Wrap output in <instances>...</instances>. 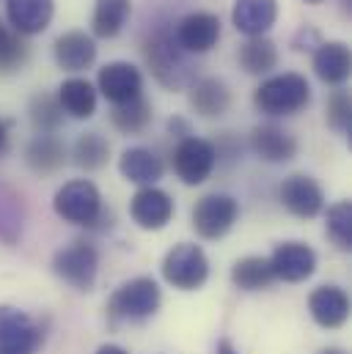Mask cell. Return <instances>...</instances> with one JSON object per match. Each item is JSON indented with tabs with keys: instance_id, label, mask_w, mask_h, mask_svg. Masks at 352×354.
<instances>
[{
	"instance_id": "cell-5",
	"label": "cell",
	"mask_w": 352,
	"mask_h": 354,
	"mask_svg": "<svg viewBox=\"0 0 352 354\" xmlns=\"http://www.w3.org/2000/svg\"><path fill=\"white\" fill-rule=\"evenodd\" d=\"M44 344V327L25 310L0 305V354H36Z\"/></svg>"
},
{
	"instance_id": "cell-27",
	"label": "cell",
	"mask_w": 352,
	"mask_h": 354,
	"mask_svg": "<svg viewBox=\"0 0 352 354\" xmlns=\"http://www.w3.org/2000/svg\"><path fill=\"white\" fill-rule=\"evenodd\" d=\"M240 66L248 75H267L278 66V47L267 36H254L240 47Z\"/></svg>"
},
{
	"instance_id": "cell-30",
	"label": "cell",
	"mask_w": 352,
	"mask_h": 354,
	"mask_svg": "<svg viewBox=\"0 0 352 354\" xmlns=\"http://www.w3.org/2000/svg\"><path fill=\"white\" fill-rule=\"evenodd\" d=\"M28 113H30V124L36 127L39 135L55 132V129L61 127V121H64L61 102H58V96H53V93H36V96L30 99Z\"/></svg>"
},
{
	"instance_id": "cell-6",
	"label": "cell",
	"mask_w": 352,
	"mask_h": 354,
	"mask_svg": "<svg viewBox=\"0 0 352 354\" xmlns=\"http://www.w3.org/2000/svg\"><path fill=\"white\" fill-rule=\"evenodd\" d=\"M163 277L179 288V291H195L206 283L209 277V261L206 253L193 245V242H182L174 250H168L166 261H163Z\"/></svg>"
},
{
	"instance_id": "cell-2",
	"label": "cell",
	"mask_w": 352,
	"mask_h": 354,
	"mask_svg": "<svg viewBox=\"0 0 352 354\" xmlns=\"http://www.w3.org/2000/svg\"><path fill=\"white\" fill-rule=\"evenodd\" d=\"M311 102V86L297 72L267 77L254 93V104L267 115H294Z\"/></svg>"
},
{
	"instance_id": "cell-18",
	"label": "cell",
	"mask_w": 352,
	"mask_h": 354,
	"mask_svg": "<svg viewBox=\"0 0 352 354\" xmlns=\"http://www.w3.org/2000/svg\"><path fill=\"white\" fill-rule=\"evenodd\" d=\"M55 64L64 72H83L96 61V44L86 30H67L53 44Z\"/></svg>"
},
{
	"instance_id": "cell-3",
	"label": "cell",
	"mask_w": 352,
	"mask_h": 354,
	"mask_svg": "<svg viewBox=\"0 0 352 354\" xmlns=\"http://www.w3.org/2000/svg\"><path fill=\"white\" fill-rule=\"evenodd\" d=\"M163 302L160 286L152 277H135L127 280L121 288H116V294L107 302V313L110 319H124V322H138V319H149L157 313Z\"/></svg>"
},
{
	"instance_id": "cell-28",
	"label": "cell",
	"mask_w": 352,
	"mask_h": 354,
	"mask_svg": "<svg viewBox=\"0 0 352 354\" xmlns=\"http://www.w3.org/2000/svg\"><path fill=\"white\" fill-rule=\"evenodd\" d=\"M231 280L243 291H259V288H267L275 280V274H272V266H270L267 259H262V256H248V259H240L234 264Z\"/></svg>"
},
{
	"instance_id": "cell-1",
	"label": "cell",
	"mask_w": 352,
	"mask_h": 354,
	"mask_svg": "<svg viewBox=\"0 0 352 354\" xmlns=\"http://www.w3.org/2000/svg\"><path fill=\"white\" fill-rule=\"evenodd\" d=\"M143 58H146V66L149 72L157 77L160 86L171 91L184 88L193 77V66L187 61V53L179 47L176 36L168 28H157L146 44H143Z\"/></svg>"
},
{
	"instance_id": "cell-7",
	"label": "cell",
	"mask_w": 352,
	"mask_h": 354,
	"mask_svg": "<svg viewBox=\"0 0 352 354\" xmlns=\"http://www.w3.org/2000/svg\"><path fill=\"white\" fill-rule=\"evenodd\" d=\"M240 217V203L231 195L212 192L204 195L193 206V228L201 239H220L226 236Z\"/></svg>"
},
{
	"instance_id": "cell-38",
	"label": "cell",
	"mask_w": 352,
	"mask_h": 354,
	"mask_svg": "<svg viewBox=\"0 0 352 354\" xmlns=\"http://www.w3.org/2000/svg\"><path fill=\"white\" fill-rule=\"evenodd\" d=\"M215 354H237V352H234V346H231L229 341H220V344H218V352Z\"/></svg>"
},
{
	"instance_id": "cell-9",
	"label": "cell",
	"mask_w": 352,
	"mask_h": 354,
	"mask_svg": "<svg viewBox=\"0 0 352 354\" xmlns=\"http://www.w3.org/2000/svg\"><path fill=\"white\" fill-rule=\"evenodd\" d=\"M215 162H218L215 146L204 138L190 135V138L179 140V146L174 149V171L187 187L204 184L209 174L215 171Z\"/></svg>"
},
{
	"instance_id": "cell-32",
	"label": "cell",
	"mask_w": 352,
	"mask_h": 354,
	"mask_svg": "<svg viewBox=\"0 0 352 354\" xmlns=\"http://www.w3.org/2000/svg\"><path fill=\"white\" fill-rule=\"evenodd\" d=\"M328 236L339 250H352V203L339 201L328 209Z\"/></svg>"
},
{
	"instance_id": "cell-37",
	"label": "cell",
	"mask_w": 352,
	"mask_h": 354,
	"mask_svg": "<svg viewBox=\"0 0 352 354\" xmlns=\"http://www.w3.org/2000/svg\"><path fill=\"white\" fill-rule=\"evenodd\" d=\"M6 143H8V129H6V121L0 118V151L6 149Z\"/></svg>"
},
{
	"instance_id": "cell-15",
	"label": "cell",
	"mask_w": 352,
	"mask_h": 354,
	"mask_svg": "<svg viewBox=\"0 0 352 354\" xmlns=\"http://www.w3.org/2000/svg\"><path fill=\"white\" fill-rule=\"evenodd\" d=\"M6 14L11 30H17L19 36H36L50 28L55 14V0H8Z\"/></svg>"
},
{
	"instance_id": "cell-36",
	"label": "cell",
	"mask_w": 352,
	"mask_h": 354,
	"mask_svg": "<svg viewBox=\"0 0 352 354\" xmlns=\"http://www.w3.org/2000/svg\"><path fill=\"white\" fill-rule=\"evenodd\" d=\"M96 354H127V352H124L121 346H116V344H107V346H102Z\"/></svg>"
},
{
	"instance_id": "cell-17",
	"label": "cell",
	"mask_w": 352,
	"mask_h": 354,
	"mask_svg": "<svg viewBox=\"0 0 352 354\" xmlns=\"http://www.w3.org/2000/svg\"><path fill=\"white\" fill-rule=\"evenodd\" d=\"M308 310L319 327L339 330L350 316V297L339 286H319L308 297Z\"/></svg>"
},
{
	"instance_id": "cell-35",
	"label": "cell",
	"mask_w": 352,
	"mask_h": 354,
	"mask_svg": "<svg viewBox=\"0 0 352 354\" xmlns=\"http://www.w3.org/2000/svg\"><path fill=\"white\" fill-rule=\"evenodd\" d=\"M168 129H171V135H179L182 140L190 138V127H187L182 118H171V121H168Z\"/></svg>"
},
{
	"instance_id": "cell-29",
	"label": "cell",
	"mask_w": 352,
	"mask_h": 354,
	"mask_svg": "<svg viewBox=\"0 0 352 354\" xmlns=\"http://www.w3.org/2000/svg\"><path fill=\"white\" fill-rule=\"evenodd\" d=\"M75 165L83 168V171H99L107 165V157H110V143L99 135V132H86L78 138L75 143Z\"/></svg>"
},
{
	"instance_id": "cell-39",
	"label": "cell",
	"mask_w": 352,
	"mask_h": 354,
	"mask_svg": "<svg viewBox=\"0 0 352 354\" xmlns=\"http://www.w3.org/2000/svg\"><path fill=\"white\" fill-rule=\"evenodd\" d=\"M319 354H344L342 349H325V352H319Z\"/></svg>"
},
{
	"instance_id": "cell-23",
	"label": "cell",
	"mask_w": 352,
	"mask_h": 354,
	"mask_svg": "<svg viewBox=\"0 0 352 354\" xmlns=\"http://www.w3.org/2000/svg\"><path fill=\"white\" fill-rule=\"evenodd\" d=\"M25 162L33 174H55L67 162V146L55 135H36L25 149Z\"/></svg>"
},
{
	"instance_id": "cell-33",
	"label": "cell",
	"mask_w": 352,
	"mask_h": 354,
	"mask_svg": "<svg viewBox=\"0 0 352 354\" xmlns=\"http://www.w3.org/2000/svg\"><path fill=\"white\" fill-rule=\"evenodd\" d=\"M328 124L331 129L342 132V135H350L352 127V102L347 91H333L331 99H328Z\"/></svg>"
},
{
	"instance_id": "cell-11",
	"label": "cell",
	"mask_w": 352,
	"mask_h": 354,
	"mask_svg": "<svg viewBox=\"0 0 352 354\" xmlns=\"http://www.w3.org/2000/svg\"><path fill=\"white\" fill-rule=\"evenodd\" d=\"M281 203L286 206V212H292L300 220H311L322 212L325 206V192L322 187L306 174H294V176L283 178L281 189H278Z\"/></svg>"
},
{
	"instance_id": "cell-4",
	"label": "cell",
	"mask_w": 352,
	"mask_h": 354,
	"mask_svg": "<svg viewBox=\"0 0 352 354\" xmlns=\"http://www.w3.org/2000/svg\"><path fill=\"white\" fill-rule=\"evenodd\" d=\"M55 214L75 225H94L102 217V195L94 181L75 178L55 192Z\"/></svg>"
},
{
	"instance_id": "cell-13",
	"label": "cell",
	"mask_w": 352,
	"mask_h": 354,
	"mask_svg": "<svg viewBox=\"0 0 352 354\" xmlns=\"http://www.w3.org/2000/svg\"><path fill=\"white\" fill-rule=\"evenodd\" d=\"M272 266V274L275 280H283V283H303L314 274L317 269V253L303 245V242H283L272 250V256L267 259Z\"/></svg>"
},
{
	"instance_id": "cell-22",
	"label": "cell",
	"mask_w": 352,
	"mask_h": 354,
	"mask_svg": "<svg viewBox=\"0 0 352 354\" xmlns=\"http://www.w3.org/2000/svg\"><path fill=\"white\" fill-rule=\"evenodd\" d=\"M121 176L141 187H155L163 178V160L149 149H127L118 160Z\"/></svg>"
},
{
	"instance_id": "cell-24",
	"label": "cell",
	"mask_w": 352,
	"mask_h": 354,
	"mask_svg": "<svg viewBox=\"0 0 352 354\" xmlns=\"http://www.w3.org/2000/svg\"><path fill=\"white\" fill-rule=\"evenodd\" d=\"M130 14H132V0H96L94 17H91L94 36H99V39L118 36L121 28L127 25Z\"/></svg>"
},
{
	"instance_id": "cell-12",
	"label": "cell",
	"mask_w": 352,
	"mask_h": 354,
	"mask_svg": "<svg viewBox=\"0 0 352 354\" xmlns=\"http://www.w3.org/2000/svg\"><path fill=\"white\" fill-rule=\"evenodd\" d=\"M130 214L143 231H160L174 217V201L160 187H141L130 201Z\"/></svg>"
},
{
	"instance_id": "cell-19",
	"label": "cell",
	"mask_w": 352,
	"mask_h": 354,
	"mask_svg": "<svg viewBox=\"0 0 352 354\" xmlns=\"http://www.w3.org/2000/svg\"><path fill=\"white\" fill-rule=\"evenodd\" d=\"M278 19V0H237L231 8V22L248 39L264 36Z\"/></svg>"
},
{
	"instance_id": "cell-25",
	"label": "cell",
	"mask_w": 352,
	"mask_h": 354,
	"mask_svg": "<svg viewBox=\"0 0 352 354\" xmlns=\"http://www.w3.org/2000/svg\"><path fill=\"white\" fill-rule=\"evenodd\" d=\"M58 102L61 110L69 113L72 118H91L96 113V91L83 77L64 80L58 88Z\"/></svg>"
},
{
	"instance_id": "cell-10",
	"label": "cell",
	"mask_w": 352,
	"mask_h": 354,
	"mask_svg": "<svg viewBox=\"0 0 352 354\" xmlns=\"http://www.w3.org/2000/svg\"><path fill=\"white\" fill-rule=\"evenodd\" d=\"M174 36L184 53L204 55L220 39V19L212 11H190L176 22Z\"/></svg>"
},
{
	"instance_id": "cell-34",
	"label": "cell",
	"mask_w": 352,
	"mask_h": 354,
	"mask_svg": "<svg viewBox=\"0 0 352 354\" xmlns=\"http://www.w3.org/2000/svg\"><path fill=\"white\" fill-rule=\"evenodd\" d=\"M322 41H319V33H317V28H311V25H303L300 30H297V36H294V50H317Z\"/></svg>"
},
{
	"instance_id": "cell-26",
	"label": "cell",
	"mask_w": 352,
	"mask_h": 354,
	"mask_svg": "<svg viewBox=\"0 0 352 354\" xmlns=\"http://www.w3.org/2000/svg\"><path fill=\"white\" fill-rule=\"evenodd\" d=\"M152 121V102L143 96H135L130 102H121L113 107L110 113V124L121 132V135H138L149 127Z\"/></svg>"
},
{
	"instance_id": "cell-21",
	"label": "cell",
	"mask_w": 352,
	"mask_h": 354,
	"mask_svg": "<svg viewBox=\"0 0 352 354\" xmlns=\"http://www.w3.org/2000/svg\"><path fill=\"white\" fill-rule=\"evenodd\" d=\"M190 104L198 115L204 118H218L229 110L231 104V93H229V86L218 77H201L190 86Z\"/></svg>"
},
{
	"instance_id": "cell-14",
	"label": "cell",
	"mask_w": 352,
	"mask_h": 354,
	"mask_svg": "<svg viewBox=\"0 0 352 354\" xmlns=\"http://www.w3.org/2000/svg\"><path fill=\"white\" fill-rule=\"evenodd\" d=\"M96 86L102 91V96L113 104H121V102H130L135 96H141L143 91V77L141 72L127 64V61H113V64H105L99 69V77H96Z\"/></svg>"
},
{
	"instance_id": "cell-40",
	"label": "cell",
	"mask_w": 352,
	"mask_h": 354,
	"mask_svg": "<svg viewBox=\"0 0 352 354\" xmlns=\"http://www.w3.org/2000/svg\"><path fill=\"white\" fill-rule=\"evenodd\" d=\"M303 3H311V6H317V3H322V0H303Z\"/></svg>"
},
{
	"instance_id": "cell-31",
	"label": "cell",
	"mask_w": 352,
	"mask_h": 354,
	"mask_svg": "<svg viewBox=\"0 0 352 354\" xmlns=\"http://www.w3.org/2000/svg\"><path fill=\"white\" fill-rule=\"evenodd\" d=\"M28 53L30 50L25 44V39L0 22V75H11V72L22 69L28 61Z\"/></svg>"
},
{
	"instance_id": "cell-16",
	"label": "cell",
	"mask_w": 352,
	"mask_h": 354,
	"mask_svg": "<svg viewBox=\"0 0 352 354\" xmlns=\"http://www.w3.org/2000/svg\"><path fill=\"white\" fill-rule=\"evenodd\" d=\"M251 149L264 162H289L297 154V140L292 132H286L278 124H262L251 132Z\"/></svg>"
},
{
	"instance_id": "cell-20",
	"label": "cell",
	"mask_w": 352,
	"mask_h": 354,
	"mask_svg": "<svg viewBox=\"0 0 352 354\" xmlns=\"http://www.w3.org/2000/svg\"><path fill=\"white\" fill-rule=\"evenodd\" d=\"M352 55L344 41H322L314 50V72L325 86H342L350 77Z\"/></svg>"
},
{
	"instance_id": "cell-8",
	"label": "cell",
	"mask_w": 352,
	"mask_h": 354,
	"mask_svg": "<svg viewBox=\"0 0 352 354\" xmlns=\"http://www.w3.org/2000/svg\"><path fill=\"white\" fill-rule=\"evenodd\" d=\"M96 269H99V256H96L94 245H88V242H72L69 248L58 250L53 259V272L80 291L94 288Z\"/></svg>"
}]
</instances>
